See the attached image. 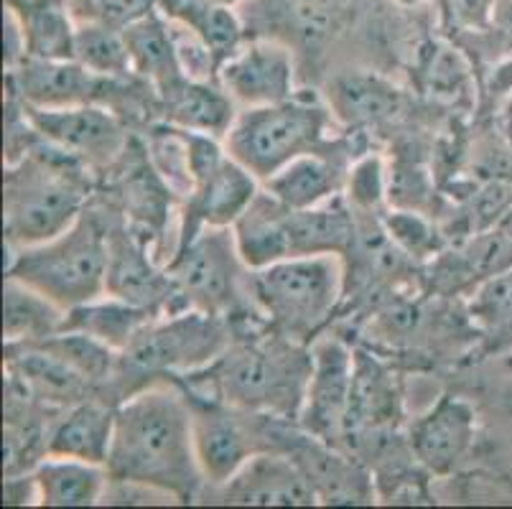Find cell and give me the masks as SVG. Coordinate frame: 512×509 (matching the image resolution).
I'll list each match as a JSON object with an SVG mask.
<instances>
[{"label":"cell","mask_w":512,"mask_h":509,"mask_svg":"<svg viewBox=\"0 0 512 509\" xmlns=\"http://www.w3.org/2000/svg\"><path fill=\"white\" fill-rule=\"evenodd\" d=\"M107 474L169 494L174 502H194L207 484L194 446L192 405L179 385L151 382L115 408V433Z\"/></svg>","instance_id":"obj_1"},{"label":"cell","mask_w":512,"mask_h":509,"mask_svg":"<svg viewBox=\"0 0 512 509\" xmlns=\"http://www.w3.org/2000/svg\"><path fill=\"white\" fill-rule=\"evenodd\" d=\"M232 334L230 347L212 364L171 382L192 398L299 423L314 367L311 349L271 331L265 321L237 324Z\"/></svg>","instance_id":"obj_2"},{"label":"cell","mask_w":512,"mask_h":509,"mask_svg":"<svg viewBox=\"0 0 512 509\" xmlns=\"http://www.w3.org/2000/svg\"><path fill=\"white\" fill-rule=\"evenodd\" d=\"M90 166L44 138L21 161L8 163L3 224L8 247H29L67 232L87 209Z\"/></svg>","instance_id":"obj_3"},{"label":"cell","mask_w":512,"mask_h":509,"mask_svg":"<svg viewBox=\"0 0 512 509\" xmlns=\"http://www.w3.org/2000/svg\"><path fill=\"white\" fill-rule=\"evenodd\" d=\"M110 230L85 209L67 232L29 247H8L6 275L23 280L69 311L107 293Z\"/></svg>","instance_id":"obj_4"},{"label":"cell","mask_w":512,"mask_h":509,"mask_svg":"<svg viewBox=\"0 0 512 509\" xmlns=\"http://www.w3.org/2000/svg\"><path fill=\"white\" fill-rule=\"evenodd\" d=\"M344 286L339 255L288 258L250 275V293L268 329L306 347L337 314Z\"/></svg>","instance_id":"obj_5"},{"label":"cell","mask_w":512,"mask_h":509,"mask_svg":"<svg viewBox=\"0 0 512 509\" xmlns=\"http://www.w3.org/2000/svg\"><path fill=\"white\" fill-rule=\"evenodd\" d=\"M332 118V107L304 92L276 105L245 107L225 135V151L263 184L293 158L327 148Z\"/></svg>","instance_id":"obj_6"},{"label":"cell","mask_w":512,"mask_h":509,"mask_svg":"<svg viewBox=\"0 0 512 509\" xmlns=\"http://www.w3.org/2000/svg\"><path fill=\"white\" fill-rule=\"evenodd\" d=\"M166 270L189 308L227 319L258 311L250 293L253 270L242 263L232 227H204L176 247Z\"/></svg>","instance_id":"obj_7"},{"label":"cell","mask_w":512,"mask_h":509,"mask_svg":"<svg viewBox=\"0 0 512 509\" xmlns=\"http://www.w3.org/2000/svg\"><path fill=\"white\" fill-rule=\"evenodd\" d=\"M227 316L184 308L156 316L120 354V364L141 377H179L197 372L220 357L232 342Z\"/></svg>","instance_id":"obj_8"},{"label":"cell","mask_w":512,"mask_h":509,"mask_svg":"<svg viewBox=\"0 0 512 509\" xmlns=\"http://www.w3.org/2000/svg\"><path fill=\"white\" fill-rule=\"evenodd\" d=\"M192 405L194 446L209 487H220L250 456L276 451L281 420L271 415L245 413L232 405L186 395Z\"/></svg>","instance_id":"obj_9"},{"label":"cell","mask_w":512,"mask_h":509,"mask_svg":"<svg viewBox=\"0 0 512 509\" xmlns=\"http://www.w3.org/2000/svg\"><path fill=\"white\" fill-rule=\"evenodd\" d=\"M128 79L97 77L74 59L26 56L18 67L8 69V97L34 110L102 105L118 115V100L128 90Z\"/></svg>","instance_id":"obj_10"},{"label":"cell","mask_w":512,"mask_h":509,"mask_svg":"<svg viewBox=\"0 0 512 509\" xmlns=\"http://www.w3.org/2000/svg\"><path fill=\"white\" fill-rule=\"evenodd\" d=\"M23 110L46 143L62 148L90 168L113 166L130 146L123 123L110 107L77 105L34 110L23 105Z\"/></svg>","instance_id":"obj_11"},{"label":"cell","mask_w":512,"mask_h":509,"mask_svg":"<svg viewBox=\"0 0 512 509\" xmlns=\"http://www.w3.org/2000/svg\"><path fill=\"white\" fill-rule=\"evenodd\" d=\"M314 367H311L309 390H306L304 410L299 426L321 441L342 446L344 420H347L352 387H355V352L342 339H316Z\"/></svg>","instance_id":"obj_12"},{"label":"cell","mask_w":512,"mask_h":509,"mask_svg":"<svg viewBox=\"0 0 512 509\" xmlns=\"http://www.w3.org/2000/svg\"><path fill=\"white\" fill-rule=\"evenodd\" d=\"M222 90L242 107L286 102L296 95V62L291 46L253 36L225 59L217 72Z\"/></svg>","instance_id":"obj_13"},{"label":"cell","mask_w":512,"mask_h":509,"mask_svg":"<svg viewBox=\"0 0 512 509\" xmlns=\"http://www.w3.org/2000/svg\"><path fill=\"white\" fill-rule=\"evenodd\" d=\"M357 0H250L245 28L291 49L319 51L342 31Z\"/></svg>","instance_id":"obj_14"},{"label":"cell","mask_w":512,"mask_h":509,"mask_svg":"<svg viewBox=\"0 0 512 509\" xmlns=\"http://www.w3.org/2000/svg\"><path fill=\"white\" fill-rule=\"evenodd\" d=\"M278 451L296 459L321 504H370L375 502V479L357 464L355 456L311 433H293L288 423L278 428Z\"/></svg>","instance_id":"obj_15"},{"label":"cell","mask_w":512,"mask_h":509,"mask_svg":"<svg viewBox=\"0 0 512 509\" xmlns=\"http://www.w3.org/2000/svg\"><path fill=\"white\" fill-rule=\"evenodd\" d=\"M258 194V179L230 153H225L209 171L199 176L192 194L184 199L176 247L194 240L204 227H232Z\"/></svg>","instance_id":"obj_16"},{"label":"cell","mask_w":512,"mask_h":509,"mask_svg":"<svg viewBox=\"0 0 512 509\" xmlns=\"http://www.w3.org/2000/svg\"><path fill=\"white\" fill-rule=\"evenodd\" d=\"M477 438V413L459 395H441L408 431L411 456L423 471L449 476L467 459Z\"/></svg>","instance_id":"obj_17"},{"label":"cell","mask_w":512,"mask_h":509,"mask_svg":"<svg viewBox=\"0 0 512 509\" xmlns=\"http://www.w3.org/2000/svg\"><path fill=\"white\" fill-rule=\"evenodd\" d=\"M225 504L245 507H311L319 504L301 466L286 451H260L250 456L225 484L214 487Z\"/></svg>","instance_id":"obj_18"},{"label":"cell","mask_w":512,"mask_h":509,"mask_svg":"<svg viewBox=\"0 0 512 509\" xmlns=\"http://www.w3.org/2000/svg\"><path fill=\"white\" fill-rule=\"evenodd\" d=\"M107 293L128 303L148 308L156 316L184 311L186 301L171 280L169 270L156 268L148 258L141 237L123 230L110 232V268H107Z\"/></svg>","instance_id":"obj_19"},{"label":"cell","mask_w":512,"mask_h":509,"mask_svg":"<svg viewBox=\"0 0 512 509\" xmlns=\"http://www.w3.org/2000/svg\"><path fill=\"white\" fill-rule=\"evenodd\" d=\"M352 148L332 140L321 151L293 158L291 163L263 181V189L288 209H311L344 194L347 186V158Z\"/></svg>","instance_id":"obj_20"},{"label":"cell","mask_w":512,"mask_h":509,"mask_svg":"<svg viewBox=\"0 0 512 509\" xmlns=\"http://www.w3.org/2000/svg\"><path fill=\"white\" fill-rule=\"evenodd\" d=\"M6 364L8 377H13L31 398L44 405L69 408L87 400L95 387L41 344H6Z\"/></svg>","instance_id":"obj_21"},{"label":"cell","mask_w":512,"mask_h":509,"mask_svg":"<svg viewBox=\"0 0 512 509\" xmlns=\"http://www.w3.org/2000/svg\"><path fill=\"white\" fill-rule=\"evenodd\" d=\"M161 115L169 125L181 130L225 140L237 118V105L220 82H199L181 77L158 92Z\"/></svg>","instance_id":"obj_22"},{"label":"cell","mask_w":512,"mask_h":509,"mask_svg":"<svg viewBox=\"0 0 512 509\" xmlns=\"http://www.w3.org/2000/svg\"><path fill=\"white\" fill-rule=\"evenodd\" d=\"M288 235H291V258H311V255L344 258L360 237L355 207L342 194L319 207L288 209Z\"/></svg>","instance_id":"obj_23"},{"label":"cell","mask_w":512,"mask_h":509,"mask_svg":"<svg viewBox=\"0 0 512 509\" xmlns=\"http://www.w3.org/2000/svg\"><path fill=\"white\" fill-rule=\"evenodd\" d=\"M115 408L90 398L64 408L62 418L49 428L46 456H64L105 466L113 446Z\"/></svg>","instance_id":"obj_24"},{"label":"cell","mask_w":512,"mask_h":509,"mask_svg":"<svg viewBox=\"0 0 512 509\" xmlns=\"http://www.w3.org/2000/svg\"><path fill=\"white\" fill-rule=\"evenodd\" d=\"M237 252L250 270H263L273 263L291 258V235H288V207L260 191L235 224Z\"/></svg>","instance_id":"obj_25"},{"label":"cell","mask_w":512,"mask_h":509,"mask_svg":"<svg viewBox=\"0 0 512 509\" xmlns=\"http://www.w3.org/2000/svg\"><path fill=\"white\" fill-rule=\"evenodd\" d=\"M34 479L41 507H95L110 484L107 466L64 456H44L34 466Z\"/></svg>","instance_id":"obj_26"},{"label":"cell","mask_w":512,"mask_h":509,"mask_svg":"<svg viewBox=\"0 0 512 509\" xmlns=\"http://www.w3.org/2000/svg\"><path fill=\"white\" fill-rule=\"evenodd\" d=\"M327 105L349 128H367L393 120L403 107V95L383 77L349 72L329 84Z\"/></svg>","instance_id":"obj_27"},{"label":"cell","mask_w":512,"mask_h":509,"mask_svg":"<svg viewBox=\"0 0 512 509\" xmlns=\"http://www.w3.org/2000/svg\"><path fill=\"white\" fill-rule=\"evenodd\" d=\"M151 319H156V314L148 311V308L105 293V296L95 298V301L69 308L62 331L87 334L92 339H97V342L107 344L110 349L123 354L130 347V342L146 329V324Z\"/></svg>","instance_id":"obj_28"},{"label":"cell","mask_w":512,"mask_h":509,"mask_svg":"<svg viewBox=\"0 0 512 509\" xmlns=\"http://www.w3.org/2000/svg\"><path fill=\"white\" fill-rule=\"evenodd\" d=\"M26 36V51L39 59H72L77 18L69 0H6Z\"/></svg>","instance_id":"obj_29"},{"label":"cell","mask_w":512,"mask_h":509,"mask_svg":"<svg viewBox=\"0 0 512 509\" xmlns=\"http://www.w3.org/2000/svg\"><path fill=\"white\" fill-rule=\"evenodd\" d=\"M67 311L23 280L6 275L3 339L6 344H36L62 331Z\"/></svg>","instance_id":"obj_30"},{"label":"cell","mask_w":512,"mask_h":509,"mask_svg":"<svg viewBox=\"0 0 512 509\" xmlns=\"http://www.w3.org/2000/svg\"><path fill=\"white\" fill-rule=\"evenodd\" d=\"M130 51L133 74L148 82L156 92L166 90L169 84L184 77L176 59L174 39H171L169 21L161 11L141 18L123 31Z\"/></svg>","instance_id":"obj_31"},{"label":"cell","mask_w":512,"mask_h":509,"mask_svg":"<svg viewBox=\"0 0 512 509\" xmlns=\"http://www.w3.org/2000/svg\"><path fill=\"white\" fill-rule=\"evenodd\" d=\"M158 11L197 31L204 44L214 51L220 67L248 41V28L237 8L214 6L209 0H158Z\"/></svg>","instance_id":"obj_32"},{"label":"cell","mask_w":512,"mask_h":509,"mask_svg":"<svg viewBox=\"0 0 512 509\" xmlns=\"http://www.w3.org/2000/svg\"><path fill=\"white\" fill-rule=\"evenodd\" d=\"M469 319L490 352H512V268L495 273L474 288Z\"/></svg>","instance_id":"obj_33"},{"label":"cell","mask_w":512,"mask_h":509,"mask_svg":"<svg viewBox=\"0 0 512 509\" xmlns=\"http://www.w3.org/2000/svg\"><path fill=\"white\" fill-rule=\"evenodd\" d=\"M74 62L90 69L97 77L128 79L133 74L130 64V51L125 44V34L120 28L107 26L100 21H82L77 23L74 34Z\"/></svg>","instance_id":"obj_34"},{"label":"cell","mask_w":512,"mask_h":509,"mask_svg":"<svg viewBox=\"0 0 512 509\" xmlns=\"http://www.w3.org/2000/svg\"><path fill=\"white\" fill-rule=\"evenodd\" d=\"M390 176L385 171V163L380 156H365L355 158V163L349 166L347 186H344V196L347 202L355 207V212H375L388 196Z\"/></svg>","instance_id":"obj_35"},{"label":"cell","mask_w":512,"mask_h":509,"mask_svg":"<svg viewBox=\"0 0 512 509\" xmlns=\"http://www.w3.org/2000/svg\"><path fill=\"white\" fill-rule=\"evenodd\" d=\"M439 28L449 39H469L492 31L497 0H434Z\"/></svg>","instance_id":"obj_36"},{"label":"cell","mask_w":512,"mask_h":509,"mask_svg":"<svg viewBox=\"0 0 512 509\" xmlns=\"http://www.w3.org/2000/svg\"><path fill=\"white\" fill-rule=\"evenodd\" d=\"M383 230L411 258H431L441 247V237L428 219L411 209H395L383 219Z\"/></svg>","instance_id":"obj_37"},{"label":"cell","mask_w":512,"mask_h":509,"mask_svg":"<svg viewBox=\"0 0 512 509\" xmlns=\"http://www.w3.org/2000/svg\"><path fill=\"white\" fill-rule=\"evenodd\" d=\"M158 11V0H87L82 6L72 8L77 23L100 21L125 31L141 18Z\"/></svg>","instance_id":"obj_38"},{"label":"cell","mask_w":512,"mask_h":509,"mask_svg":"<svg viewBox=\"0 0 512 509\" xmlns=\"http://www.w3.org/2000/svg\"><path fill=\"white\" fill-rule=\"evenodd\" d=\"M467 72L469 67L464 62L462 51L444 44L428 46L426 77L436 95H456L464 87Z\"/></svg>","instance_id":"obj_39"},{"label":"cell","mask_w":512,"mask_h":509,"mask_svg":"<svg viewBox=\"0 0 512 509\" xmlns=\"http://www.w3.org/2000/svg\"><path fill=\"white\" fill-rule=\"evenodd\" d=\"M3 504H39V487H36L34 474H6V487H3Z\"/></svg>","instance_id":"obj_40"},{"label":"cell","mask_w":512,"mask_h":509,"mask_svg":"<svg viewBox=\"0 0 512 509\" xmlns=\"http://www.w3.org/2000/svg\"><path fill=\"white\" fill-rule=\"evenodd\" d=\"M492 28H495L502 44L507 46V51H512V0H497Z\"/></svg>","instance_id":"obj_41"},{"label":"cell","mask_w":512,"mask_h":509,"mask_svg":"<svg viewBox=\"0 0 512 509\" xmlns=\"http://www.w3.org/2000/svg\"><path fill=\"white\" fill-rule=\"evenodd\" d=\"M495 227H497V232H500V235L505 237V240L512 245V204H510V209H507V212L502 214L500 222H497Z\"/></svg>","instance_id":"obj_42"},{"label":"cell","mask_w":512,"mask_h":509,"mask_svg":"<svg viewBox=\"0 0 512 509\" xmlns=\"http://www.w3.org/2000/svg\"><path fill=\"white\" fill-rule=\"evenodd\" d=\"M395 8H400V11H418V8H423L428 3V0H390Z\"/></svg>","instance_id":"obj_43"},{"label":"cell","mask_w":512,"mask_h":509,"mask_svg":"<svg viewBox=\"0 0 512 509\" xmlns=\"http://www.w3.org/2000/svg\"><path fill=\"white\" fill-rule=\"evenodd\" d=\"M209 3H214V6H227V8H242V6H248L250 0H209Z\"/></svg>","instance_id":"obj_44"},{"label":"cell","mask_w":512,"mask_h":509,"mask_svg":"<svg viewBox=\"0 0 512 509\" xmlns=\"http://www.w3.org/2000/svg\"><path fill=\"white\" fill-rule=\"evenodd\" d=\"M69 3H72V8H77V6H82V3H87V0H69Z\"/></svg>","instance_id":"obj_45"}]
</instances>
